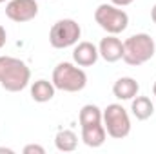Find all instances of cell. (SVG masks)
<instances>
[{
	"label": "cell",
	"instance_id": "cell-1",
	"mask_svg": "<svg viewBox=\"0 0 156 154\" xmlns=\"http://www.w3.org/2000/svg\"><path fill=\"white\" fill-rule=\"evenodd\" d=\"M80 127H82V140L87 147L98 149L105 143L107 132L102 121V109L98 105L87 103L80 109Z\"/></svg>",
	"mask_w": 156,
	"mask_h": 154
},
{
	"label": "cell",
	"instance_id": "cell-2",
	"mask_svg": "<svg viewBox=\"0 0 156 154\" xmlns=\"http://www.w3.org/2000/svg\"><path fill=\"white\" fill-rule=\"evenodd\" d=\"M31 71L26 62L13 56H0V85L9 93H20L29 85Z\"/></svg>",
	"mask_w": 156,
	"mask_h": 154
},
{
	"label": "cell",
	"instance_id": "cell-3",
	"mask_svg": "<svg viewBox=\"0 0 156 154\" xmlns=\"http://www.w3.org/2000/svg\"><path fill=\"white\" fill-rule=\"evenodd\" d=\"M156 53V44L151 35L147 33H136L123 42V56L122 60L127 65H144L149 62Z\"/></svg>",
	"mask_w": 156,
	"mask_h": 154
},
{
	"label": "cell",
	"instance_id": "cell-4",
	"mask_svg": "<svg viewBox=\"0 0 156 154\" xmlns=\"http://www.w3.org/2000/svg\"><path fill=\"white\" fill-rule=\"evenodd\" d=\"M53 85L64 93H78L87 85L85 71L71 62H60L53 69Z\"/></svg>",
	"mask_w": 156,
	"mask_h": 154
},
{
	"label": "cell",
	"instance_id": "cell-5",
	"mask_svg": "<svg viewBox=\"0 0 156 154\" xmlns=\"http://www.w3.org/2000/svg\"><path fill=\"white\" fill-rule=\"evenodd\" d=\"M94 20L107 35H120L129 26V15L115 4H100L94 9Z\"/></svg>",
	"mask_w": 156,
	"mask_h": 154
},
{
	"label": "cell",
	"instance_id": "cell-6",
	"mask_svg": "<svg viewBox=\"0 0 156 154\" xmlns=\"http://www.w3.org/2000/svg\"><path fill=\"white\" fill-rule=\"evenodd\" d=\"M102 121H104L107 136H111L115 140H123L131 132V118H129V113L120 103L107 105L102 111Z\"/></svg>",
	"mask_w": 156,
	"mask_h": 154
},
{
	"label": "cell",
	"instance_id": "cell-7",
	"mask_svg": "<svg viewBox=\"0 0 156 154\" xmlns=\"http://www.w3.org/2000/svg\"><path fill=\"white\" fill-rule=\"evenodd\" d=\"M82 35V27L73 18H62L53 24L49 31V44L55 49H67L76 45Z\"/></svg>",
	"mask_w": 156,
	"mask_h": 154
},
{
	"label": "cell",
	"instance_id": "cell-8",
	"mask_svg": "<svg viewBox=\"0 0 156 154\" xmlns=\"http://www.w3.org/2000/svg\"><path fill=\"white\" fill-rule=\"evenodd\" d=\"M38 15L37 0H9L5 4V16L13 22L24 24Z\"/></svg>",
	"mask_w": 156,
	"mask_h": 154
},
{
	"label": "cell",
	"instance_id": "cell-9",
	"mask_svg": "<svg viewBox=\"0 0 156 154\" xmlns=\"http://www.w3.org/2000/svg\"><path fill=\"white\" fill-rule=\"evenodd\" d=\"M98 53L107 64H115L118 60H122L123 56V42L116 38V35H107L105 38L100 40Z\"/></svg>",
	"mask_w": 156,
	"mask_h": 154
},
{
	"label": "cell",
	"instance_id": "cell-10",
	"mask_svg": "<svg viewBox=\"0 0 156 154\" xmlns=\"http://www.w3.org/2000/svg\"><path fill=\"white\" fill-rule=\"evenodd\" d=\"M100 53L93 42H78L73 49V60L80 67H91L98 62Z\"/></svg>",
	"mask_w": 156,
	"mask_h": 154
},
{
	"label": "cell",
	"instance_id": "cell-11",
	"mask_svg": "<svg viewBox=\"0 0 156 154\" xmlns=\"http://www.w3.org/2000/svg\"><path fill=\"white\" fill-rule=\"evenodd\" d=\"M140 91V83L131 76H122L118 78L113 85V94L116 96L118 100L122 102H127V100H133Z\"/></svg>",
	"mask_w": 156,
	"mask_h": 154
},
{
	"label": "cell",
	"instance_id": "cell-12",
	"mask_svg": "<svg viewBox=\"0 0 156 154\" xmlns=\"http://www.w3.org/2000/svg\"><path fill=\"white\" fill-rule=\"evenodd\" d=\"M131 113L140 121L149 120L151 116L154 114V103L151 102L149 96H134L131 100Z\"/></svg>",
	"mask_w": 156,
	"mask_h": 154
},
{
	"label": "cell",
	"instance_id": "cell-13",
	"mask_svg": "<svg viewBox=\"0 0 156 154\" xmlns=\"http://www.w3.org/2000/svg\"><path fill=\"white\" fill-rule=\"evenodd\" d=\"M55 91L56 87L53 85V82H47V80H37L33 82L31 85V98L38 103H45V102H51L55 98Z\"/></svg>",
	"mask_w": 156,
	"mask_h": 154
},
{
	"label": "cell",
	"instance_id": "cell-14",
	"mask_svg": "<svg viewBox=\"0 0 156 154\" xmlns=\"http://www.w3.org/2000/svg\"><path fill=\"white\" fill-rule=\"evenodd\" d=\"M55 145L60 152H73L78 145V136L69 129H62L55 136Z\"/></svg>",
	"mask_w": 156,
	"mask_h": 154
},
{
	"label": "cell",
	"instance_id": "cell-15",
	"mask_svg": "<svg viewBox=\"0 0 156 154\" xmlns=\"http://www.w3.org/2000/svg\"><path fill=\"white\" fill-rule=\"evenodd\" d=\"M24 154H45V149L38 143H29L24 147Z\"/></svg>",
	"mask_w": 156,
	"mask_h": 154
},
{
	"label": "cell",
	"instance_id": "cell-16",
	"mask_svg": "<svg viewBox=\"0 0 156 154\" xmlns=\"http://www.w3.org/2000/svg\"><path fill=\"white\" fill-rule=\"evenodd\" d=\"M5 42H7V33H5V27L0 24V49L5 45Z\"/></svg>",
	"mask_w": 156,
	"mask_h": 154
},
{
	"label": "cell",
	"instance_id": "cell-17",
	"mask_svg": "<svg viewBox=\"0 0 156 154\" xmlns=\"http://www.w3.org/2000/svg\"><path fill=\"white\" fill-rule=\"evenodd\" d=\"M134 0H111V4H115L118 7H125V5H131Z\"/></svg>",
	"mask_w": 156,
	"mask_h": 154
},
{
	"label": "cell",
	"instance_id": "cell-18",
	"mask_svg": "<svg viewBox=\"0 0 156 154\" xmlns=\"http://www.w3.org/2000/svg\"><path fill=\"white\" fill-rule=\"evenodd\" d=\"M151 20L156 24V4L153 5V9H151Z\"/></svg>",
	"mask_w": 156,
	"mask_h": 154
},
{
	"label": "cell",
	"instance_id": "cell-19",
	"mask_svg": "<svg viewBox=\"0 0 156 154\" xmlns=\"http://www.w3.org/2000/svg\"><path fill=\"white\" fill-rule=\"evenodd\" d=\"M0 152H7V154H13L15 151L13 149H5V147H0Z\"/></svg>",
	"mask_w": 156,
	"mask_h": 154
},
{
	"label": "cell",
	"instance_id": "cell-20",
	"mask_svg": "<svg viewBox=\"0 0 156 154\" xmlns=\"http://www.w3.org/2000/svg\"><path fill=\"white\" fill-rule=\"evenodd\" d=\"M153 94H154V98H156V82L153 83Z\"/></svg>",
	"mask_w": 156,
	"mask_h": 154
},
{
	"label": "cell",
	"instance_id": "cell-21",
	"mask_svg": "<svg viewBox=\"0 0 156 154\" xmlns=\"http://www.w3.org/2000/svg\"><path fill=\"white\" fill-rule=\"evenodd\" d=\"M2 2H5V0H0V4H2Z\"/></svg>",
	"mask_w": 156,
	"mask_h": 154
}]
</instances>
